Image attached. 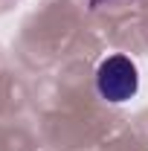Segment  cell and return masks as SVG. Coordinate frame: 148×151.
Listing matches in <instances>:
<instances>
[{
	"instance_id": "6da1fadb",
	"label": "cell",
	"mask_w": 148,
	"mask_h": 151,
	"mask_svg": "<svg viewBox=\"0 0 148 151\" xmlns=\"http://www.w3.org/2000/svg\"><path fill=\"white\" fill-rule=\"evenodd\" d=\"M96 90L111 105H122V102L134 99L137 90H139V70H137V64L128 55H122V52L108 55L99 64V70H96Z\"/></svg>"
}]
</instances>
